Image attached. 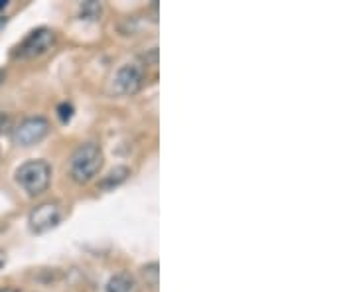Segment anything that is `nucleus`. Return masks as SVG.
Masks as SVG:
<instances>
[{
  "label": "nucleus",
  "mask_w": 355,
  "mask_h": 292,
  "mask_svg": "<svg viewBox=\"0 0 355 292\" xmlns=\"http://www.w3.org/2000/svg\"><path fill=\"white\" fill-rule=\"evenodd\" d=\"M103 160H105V156H103L99 144H95V142L81 144L76 153L71 154L69 176L76 180L77 184H87L101 172Z\"/></svg>",
  "instance_id": "obj_1"
},
{
  "label": "nucleus",
  "mask_w": 355,
  "mask_h": 292,
  "mask_svg": "<svg viewBox=\"0 0 355 292\" xmlns=\"http://www.w3.org/2000/svg\"><path fill=\"white\" fill-rule=\"evenodd\" d=\"M16 184L28 196H40L51 182V166L46 160H28L16 170Z\"/></svg>",
  "instance_id": "obj_2"
},
{
  "label": "nucleus",
  "mask_w": 355,
  "mask_h": 292,
  "mask_svg": "<svg viewBox=\"0 0 355 292\" xmlns=\"http://www.w3.org/2000/svg\"><path fill=\"white\" fill-rule=\"evenodd\" d=\"M144 83V71L137 64H125L116 69V74L111 79V93L116 97L135 95Z\"/></svg>",
  "instance_id": "obj_3"
},
{
  "label": "nucleus",
  "mask_w": 355,
  "mask_h": 292,
  "mask_svg": "<svg viewBox=\"0 0 355 292\" xmlns=\"http://www.w3.org/2000/svg\"><path fill=\"white\" fill-rule=\"evenodd\" d=\"M53 44H55V32L50 28H38L22 40V44L16 48L14 55L22 58V60L38 58V55H44L46 51H50Z\"/></svg>",
  "instance_id": "obj_4"
},
{
  "label": "nucleus",
  "mask_w": 355,
  "mask_h": 292,
  "mask_svg": "<svg viewBox=\"0 0 355 292\" xmlns=\"http://www.w3.org/2000/svg\"><path fill=\"white\" fill-rule=\"evenodd\" d=\"M50 132V123L44 117H28L20 125H16L12 132L14 142L18 146H34L48 137Z\"/></svg>",
  "instance_id": "obj_5"
},
{
  "label": "nucleus",
  "mask_w": 355,
  "mask_h": 292,
  "mask_svg": "<svg viewBox=\"0 0 355 292\" xmlns=\"http://www.w3.org/2000/svg\"><path fill=\"white\" fill-rule=\"evenodd\" d=\"M62 217H64V212H62L60 203L44 202L30 212L28 225H30L32 233H46V231H51L53 227H58Z\"/></svg>",
  "instance_id": "obj_6"
},
{
  "label": "nucleus",
  "mask_w": 355,
  "mask_h": 292,
  "mask_svg": "<svg viewBox=\"0 0 355 292\" xmlns=\"http://www.w3.org/2000/svg\"><path fill=\"white\" fill-rule=\"evenodd\" d=\"M139 282L135 280V277H130L127 273L114 275L109 279L105 292H139Z\"/></svg>",
  "instance_id": "obj_7"
},
{
  "label": "nucleus",
  "mask_w": 355,
  "mask_h": 292,
  "mask_svg": "<svg viewBox=\"0 0 355 292\" xmlns=\"http://www.w3.org/2000/svg\"><path fill=\"white\" fill-rule=\"evenodd\" d=\"M128 174H130V170L125 168V166L114 168V170L109 172V176H105V180L101 182V188L103 190H113V188L121 186V184L128 178Z\"/></svg>",
  "instance_id": "obj_8"
},
{
  "label": "nucleus",
  "mask_w": 355,
  "mask_h": 292,
  "mask_svg": "<svg viewBox=\"0 0 355 292\" xmlns=\"http://www.w3.org/2000/svg\"><path fill=\"white\" fill-rule=\"evenodd\" d=\"M99 14H101V4H97V2H83V6H81V16H85V18H99Z\"/></svg>",
  "instance_id": "obj_9"
},
{
  "label": "nucleus",
  "mask_w": 355,
  "mask_h": 292,
  "mask_svg": "<svg viewBox=\"0 0 355 292\" xmlns=\"http://www.w3.org/2000/svg\"><path fill=\"white\" fill-rule=\"evenodd\" d=\"M8 125H10V119H8L4 113H0V132H4Z\"/></svg>",
  "instance_id": "obj_10"
},
{
  "label": "nucleus",
  "mask_w": 355,
  "mask_h": 292,
  "mask_svg": "<svg viewBox=\"0 0 355 292\" xmlns=\"http://www.w3.org/2000/svg\"><path fill=\"white\" fill-rule=\"evenodd\" d=\"M6 265V253L4 251H0V268Z\"/></svg>",
  "instance_id": "obj_11"
},
{
  "label": "nucleus",
  "mask_w": 355,
  "mask_h": 292,
  "mask_svg": "<svg viewBox=\"0 0 355 292\" xmlns=\"http://www.w3.org/2000/svg\"><path fill=\"white\" fill-rule=\"evenodd\" d=\"M4 24H6V16H2V14H0V30L4 28Z\"/></svg>",
  "instance_id": "obj_12"
},
{
  "label": "nucleus",
  "mask_w": 355,
  "mask_h": 292,
  "mask_svg": "<svg viewBox=\"0 0 355 292\" xmlns=\"http://www.w3.org/2000/svg\"><path fill=\"white\" fill-rule=\"evenodd\" d=\"M6 6H8V2L6 0H0V10H4Z\"/></svg>",
  "instance_id": "obj_13"
},
{
  "label": "nucleus",
  "mask_w": 355,
  "mask_h": 292,
  "mask_svg": "<svg viewBox=\"0 0 355 292\" xmlns=\"http://www.w3.org/2000/svg\"><path fill=\"white\" fill-rule=\"evenodd\" d=\"M0 292H20V291H16V289H0Z\"/></svg>",
  "instance_id": "obj_14"
},
{
  "label": "nucleus",
  "mask_w": 355,
  "mask_h": 292,
  "mask_svg": "<svg viewBox=\"0 0 355 292\" xmlns=\"http://www.w3.org/2000/svg\"><path fill=\"white\" fill-rule=\"evenodd\" d=\"M4 81V71H0V83Z\"/></svg>",
  "instance_id": "obj_15"
}]
</instances>
